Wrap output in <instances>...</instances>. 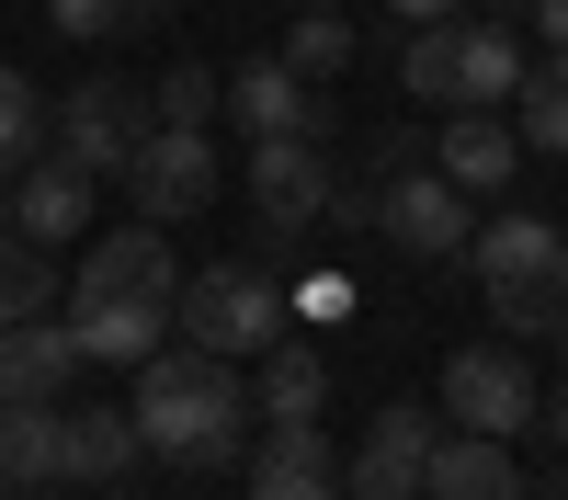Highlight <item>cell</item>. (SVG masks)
I'll return each mask as SVG.
<instances>
[{
    "label": "cell",
    "mask_w": 568,
    "mask_h": 500,
    "mask_svg": "<svg viewBox=\"0 0 568 500\" xmlns=\"http://www.w3.org/2000/svg\"><path fill=\"white\" fill-rule=\"evenodd\" d=\"M433 443H444V409H420V398L375 409V432L342 455V489H353V500H420V467H433Z\"/></svg>",
    "instance_id": "obj_10"
},
{
    "label": "cell",
    "mask_w": 568,
    "mask_h": 500,
    "mask_svg": "<svg viewBox=\"0 0 568 500\" xmlns=\"http://www.w3.org/2000/svg\"><path fill=\"white\" fill-rule=\"evenodd\" d=\"M296 12H329V0H296Z\"/></svg>",
    "instance_id": "obj_35"
},
{
    "label": "cell",
    "mask_w": 568,
    "mask_h": 500,
    "mask_svg": "<svg viewBox=\"0 0 568 500\" xmlns=\"http://www.w3.org/2000/svg\"><path fill=\"white\" fill-rule=\"evenodd\" d=\"M23 160H45V91L23 69H0V182H12Z\"/></svg>",
    "instance_id": "obj_25"
},
{
    "label": "cell",
    "mask_w": 568,
    "mask_h": 500,
    "mask_svg": "<svg viewBox=\"0 0 568 500\" xmlns=\"http://www.w3.org/2000/svg\"><path fill=\"white\" fill-rule=\"evenodd\" d=\"M398 80H409V103H433V114H500L511 80H524V23H478V12L420 23Z\"/></svg>",
    "instance_id": "obj_3"
},
{
    "label": "cell",
    "mask_w": 568,
    "mask_h": 500,
    "mask_svg": "<svg viewBox=\"0 0 568 500\" xmlns=\"http://www.w3.org/2000/svg\"><path fill=\"white\" fill-rule=\"evenodd\" d=\"M45 12H58V34H149L160 12H171V0H45Z\"/></svg>",
    "instance_id": "obj_26"
},
{
    "label": "cell",
    "mask_w": 568,
    "mask_h": 500,
    "mask_svg": "<svg viewBox=\"0 0 568 500\" xmlns=\"http://www.w3.org/2000/svg\"><path fill=\"white\" fill-rule=\"evenodd\" d=\"M114 182L136 194V216H149V227H171V216H205V205H216L227 160H216L205 125H149V136H136V160H125Z\"/></svg>",
    "instance_id": "obj_7"
},
{
    "label": "cell",
    "mask_w": 568,
    "mask_h": 500,
    "mask_svg": "<svg viewBox=\"0 0 568 500\" xmlns=\"http://www.w3.org/2000/svg\"><path fill=\"white\" fill-rule=\"evenodd\" d=\"M364 216L387 227L409 262H455V251H466V227H478V216H466V194H455L433 160H420V171H398V182H375V194H364Z\"/></svg>",
    "instance_id": "obj_9"
},
{
    "label": "cell",
    "mask_w": 568,
    "mask_h": 500,
    "mask_svg": "<svg viewBox=\"0 0 568 500\" xmlns=\"http://www.w3.org/2000/svg\"><path fill=\"white\" fill-rule=\"evenodd\" d=\"M149 103H160V125H216V103H227V80L182 58V69H160V91H149Z\"/></svg>",
    "instance_id": "obj_27"
},
{
    "label": "cell",
    "mask_w": 568,
    "mask_h": 500,
    "mask_svg": "<svg viewBox=\"0 0 568 500\" xmlns=\"http://www.w3.org/2000/svg\"><path fill=\"white\" fill-rule=\"evenodd\" d=\"M557 364H568V318H557Z\"/></svg>",
    "instance_id": "obj_34"
},
{
    "label": "cell",
    "mask_w": 568,
    "mask_h": 500,
    "mask_svg": "<svg viewBox=\"0 0 568 500\" xmlns=\"http://www.w3.org/2000/svg\"><path fill=\"white\" fill-rule=\"evenodd\" d=\"M524 500H535V489H524ZM546 500H568V489H546Z\"/></svg>",
    "instance_id": "obj_37"
},
{
    "label": "cell",
    "mask_w": 568,
    "mask_h": 500,
    "mask_svg": "<svg viewBox=\"0 0 568 500\" xmlns=\"http://www.w3.org/2000/svg\"><path fill=\"white\" fill-rule=\"evenodd\" d=\"M466 262H478V296H489V318L511 341H557V318H568V239L546 216H524V205H500V216H478L466 227Z\"/></svg>",
    "instance_id": "obj_2"
},
{
    "label": "cell",
    "mask_w": 568,
    "mask_h": 500,
    "mask_svg": "<svg viewBox=\"0 0 568 500\" xmlns=\"http://www.w3.org/2000/svg\"><path fill=\"white\" fill-rule=\"evenodd\" d=\"M171 330L182 341H205V353H273L284 341V285L262 262H205V273H182V296H171Z\"/></svg>",
    "instance_id": "obj_4"
},
{
    "label": "cell",
    "mask_w": 568,
    "mask_h": 500,
    "mask_svg": "<svg viewBox=\"0 0 568 500\" xmlns=\"http://www.w3.org/2000/svg\"><path fill=\"white\" fill-rule=\"evenodd\" d=\"M251 500H342V443L318 421H273L251 455Z\"/></svg>",
    "instance_id": "obj_13"
},
{
    "label": "cell",
    "mask_w": 568,
    "mask_h": 500,
    "mask_svg": "<svg viewBox=\"0 0 568 500\" xmlns=\"http://www.w3.org/2000/svg\"><path fill=\"white\" fill-rule=\"evenodd\" d=\"M251 409H262V421H318V409H329V364L307 341H273V376L251 387Z\"/></svg>",
    "instance_id": "obj_22"
},
{
    "label": "cell",
    "mask_w": 568,
    "mask_h": 500,
    "mask_svg": "<svg viewBox=\"0 0 568 500\" xmlns=\"http://www.w3.org/2000/svg\"><path fill=\"white\" fill-rule=\"evenodd\" d=\"M273 58L296 69V80H342V69L364 58V34L342 23V0H329V12H296V23H284V45H273Z\"/></svg>",
    "instance_id": "obj_23"
},
{
    "label": "cell",
    "mask_w": 568,
    "mask_h": 500,
    "mask_svg": "<svg viewBox=\"0 0 568 500\" xmlns=\"http://www.w3.org/2000/svg\"><path fill=\"white\" fill-rule=\"evenodd\" d=\"M420 160H433V136H420V125H387V136L364 149V194H375V182H398V171H420Z\"/></svg>",
    "instance_id": "obj_28"
},
{
    "label": "cell",
    "mask_w": 568,
    "mask_h": 500,
    "mask_svg": "<svg viewBox=\"0 0 568 500\" xmlns=\"http://www.w3.org/2000/svg\"><path fill=\"white\" fill-rule=\"evenodd\" d=\"M149 125H160V103H149L136 80H80L69 103H45V149H58L69 171H91V182H114Z\"/></svg>",
    "instance_id": "obj_5"
},
{
    "label": "cell",
    "mask_w": 568,
    "mask_h": 500,
    "mask_svg": "<svg viewBox=\"0 0 568 500\" xmlns=\"http://www.w3.org/2000/svg\"><path fill=\"white\" fill-rule=\"evenodd\" d=\"M12 227H23L34 251L80 239V227H91V171H69L58 149H45V160H23V171H12Z\"/></svg>",
    "instance_id": "obj_15"
},
{
    "label": "cell",
    "mask_w": 568,
    "mask_h": 500,
    "mask_svg": "<svg viewBox=\"0 0 568 500\" xmlns=\"http://www.w3.org/2000/svg\"><path fill=\"white\" fill-rule=\"evenodd\" d=\"M387 12H398V23H455L466 0H387Z\"/></svg>",
    "instance_id": "obj_31"
},
{
    "label": "cell",
    "mask_w": 568,
    "mask_h": 500,
    "mask_svg": "<svg viewBox=\"0 0 568 500\" xmlns=\"http://www.w3.org/2000/svg\"><path fill=\"white\" fill-rule=\"evenodd\" d=\"M227 114H240L251 136H329L318 80H296L284 58H240V69H227Z\"/></svg>",
    "instance_id": "obj_14"
},
{
    "label": "cell",
    "mask_w": 568,
    "mask_h": 500,
    "mask_svg": "<svg viewBox=\"0 0 568 500\" xmlns=\"http://www.w3.org/2000/svg\"><path fill=\"white\" fill-rule=\"evenodd\" d=\"M433 171L455 182L466 205H489L511 171H524V136H511V114H444L433 125Z\"/></svg>",
    "instance_id": "obj_12"
},
{
    "label": "cell",
    "mask_w": 568,
    "mask_h": 500,
    "mask_svg": "<svg viewBox=\"0 0 568 500\" xmlns=\"http://www.w3.org/2000/svg\"><path fill=\"white\" fill-rule=\"evenodd\" d=\"M69 376H80V330L58 307L0 330V398H69Z\"/></svg>",
    "instance_id": "obj_16"
},
{
    "label": "cell",
    "mask_w": 568,
    "mask_h": 500,
    "mask_svg": "<svg viewBox=\"0 0 568 500\" xmlns=\"http://www.w3.org/2000/svg\"><path fill=\"white\" fill-rule=\"evenodd\" d=\"M511 136L524 149H546V160H568V45H546V58H524V80H511Z\"/></svg>",
    "instance_id": "obj_20"
},
{
    "label": "cell",
    "mask_w": 568,
    "mask_h": 500,
    "mask_svg": "<svg viewBox=\"0 0 568 500\" xmlns=\"http://www.w3.org/2000/svg\"><path fill=\"white\" fill-rule=\"evenodd\" d=\"M329 205H342L329 136H251V216H262V239H273V251H296Z\"/></svg>",
    "instance_id": "obj_6"
},
{
    "label": "cell",
    "mask_w": 568,
    "mask_h": 500,
    "mask_svg": "<svg viewBox=\"0 0 568 500\" xmlns=\"http://www.w3.org/2000/svg\"><path fill=\"white\" fill-rule=\"evenodd\" d=\"M284 307H307V318H353V285H342V273H307Z\"/></svg>",
    "instance_id": "obj_29"
},
{
    "label": "cell",
    "mask_w": 568,
    "mask_h": 500,
    "mask_svg": "<svg viewBox=\"0 0 568 500\" xmlns=\"http://www.w3.org/2000/svg\"><path fill=\"white\" fill-rule=\"evenodd\" d=\"M80 296H149V307H171V296H182V251H171V227H149V216L103 227V239L80 251Z\"/></svg>",
    "instance_id": "obj_11"
},
{
    "label": "cell",
    "mask_w": 568,
    "mask_h": 500,
    "mask_svg": "<svg viewBox=\"0 0 568 500\" xmlns=\"http://www.w3.org/2000/svg\"><path fill=\"white\" fill-rule=\"evenodd\" d=\"M524 23H535L546 45H568V0H524Z\"/></svg>",
    "instance_id": "obj_30"
},
{
    "label": "cell",
    "mask_w": 568,
    "mask_h": 500,
    "mask_svg": "<svg viewBox=\"0 0 568 500\" xmlns=\"http://www.w3.org/2000/svg\"><path fill=\"white\" fill-rule=\"evenodd\" d=\"M0 500H34V489H0Z\"/></svg>",
    "instance_id": "obj_36"
},
{
    "label": "cell",
    "mask_w": 568,
    "mask_h": 500,
    "mask_svg": "<svg viewBox=\"0 0 568 500\" xmlns=\"http://www.w3.org/2000/svg\"><path fill=\"white\" fill-rule=\"evenodd\" d=\"M535 421H546V443H568V387H557V398L535 409Z\"/></svg>",
    "instance_id": "obj_32"
},
{
    "label": "cell",
    "mask_w": 568,
    "mask_h": 500,
    "mask_svg": "<svg viewBox=\"0 0 568 500\" xmlns=\"http://www.w3.org/2000/svg\"><path fill=\"white\" fill-rule=\"evenodd\" d=\"M136 467H149V443H136V421H125V409H69V478H136Z\"/></svg>",
    "instance_id": "obj_21"
},
{
    "label": "cell",
    "mask_w": 568,
    "mask_h": 500,
    "mask_svg": "<svg viewBox=\"0 0 568 500\" xmlns=\"http://www.w3.org/2000/svg\"><path fill=\"white\" fill-rule=\"evenodd\" d=\"M535 409H546V387H535V364L524 353H500V341H466V353H444V421L455 432H535Z\"/></svg>",
    "instance_id": "obj_8"
},
{
    "label": "cell",
    "mask_w": 568,
    "mask_h": 500,
    "mask_svg": "<svg viewBox=\"0 0 568 500\" xmlns=\"http://www.w3.org/2000/svg\"><path fill=\"white\" fill-rule=\"evenodd\" d=\"M466 12H478V23H524V0H466Z\"/></svg>",
    "instance_id": "obj_33"
},
{
    "label": "cell",
    "mask_w": 568,
    "mask_h": 500,
    "mask_svg": "<svg viewBox=\"0 0 568 500\" xmlns=\"http://www.w3.org/2000/svg\"><path fill=\"white\" fill-rule=\"evenodd\" d=\"M45 296H58V262H45L23 227H0V330H12V318H45Z\"/></svg>",
    "instance_id": "obj_24"
},
{
    "label": "cell",
    "mask_w": 568,
    "mask_h": 500,
    "mask_svg": "<svg viewBox=\"0 0 568 500\" xmlns=\"http://www.w3.org/2000/svg\"><path fill=\"white\" fill-rule=\"evenodd\" d=\"M69 478V409L58 398H0V489Z\"/></svg>",
    "instance_id": "obj_18"
},
{
    "label": "cell",
    "mask_w": 568,
    "mask_h": 500,
    "mask_svg": "<svg viewBox=\"0 0 568 500\" xmlns=\"http://www.w3.org/2000/svg\"><path fill=\"white\" fill-rule=\"evenodd\" d=\"M125 421H136V443H149L160 467H227V455L251 443V387H240L227 353L160 341L136 364V387H125Z\"/></svg>",
    "instance_id": "obj_1"
},
{
    "label": "cell",
    "mask_w": 568,
    "mask_h": 500,
    "mask_svg": "<svg viewBox=\"0 0 568 500\" xmlns=\"http://www.w3.org/2000/svg\"><path fill=\"white\" fill-rule=\"evenodd\" d=\"M420 500H524V467H511L500 432H444L433 467H420Z\"/></svg>",
    "instance_id": "obj_17"
},
{
    "label": "cell",
    "mask_w": 568,
    "mask_h": 500,
    "mask_svg": "<svg viewBox=\"0 0 568 500\" xmlns=\"http://www.w3.org/2000/svg\"><path fill=\"white\" fill-rule=\"evenodd\" d=\"M69 330H80V364H149L171 341V307H149V296H80Z\"/></svg>",
    "instance_id": "obj_19"
}]
</instances>
